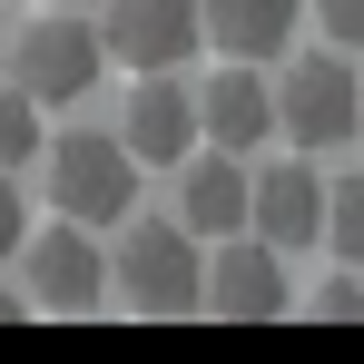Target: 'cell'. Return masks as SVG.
Instances as JSON below:
<instances>
[{"instance_id":"cell-1","label":"cell","mask_w":364,"mask_h":364,"mask_svg":"<svg viewBox=\"0 0 364 364\" xmlns=\"http://www.w3.org/2000/svg\"><path fill=\"white\" fill-rule=\"evenodd\" d=\"M197 256L207 246L187 237L178 217H119V246H109V296L128 315H148V325H168V315H197Z\"/></svg>"},{"instance_id":"cell-2","label":"cell","mask_w":364,"mask_h":364,"mask_svg":"<svg viewBox=\"0 0 364 364\" xmlns=\"http://www.w3.org/2000/svg\"><path fill=\"white\" fill-rule=\"evenodd\" d=\"M99 69H109V50H99V20H79V10H60V0H50V20H30V30L10 40L0 79H20L40 109H79V99L99 89Z\"/></svg>"},{"instance_id":"cell-3","label":"cell","mask_w":364,"mask_h":364,"mask_svg":"<svg viewBox=\"0 0 364 364\" xmlns=\"http://www.w3.org/2000/svg\"><path fill=\"white\" fill-rule=\"evenodd\" d=\"M50 148V207L79 217V227H119L138 207V158L119 148V128H69V138H40Z\"/></svg>"},{"instance_id":"cell-4","label":"cell","mask_w":364,"mask_h":364,"mask_svg":"<svg viewBox=\"0 0 364 364\" xmlns=\"http://www.w3.org/2000/svg\"><path fill=\"white\" fill-rule=\"evenodd\" d=\"M10 266H20L30 315H99V305H109V256H99V227H79V217L20 237Z\"/></svg>"},{"instance_id":"cell-5","label":"cell","mask_w":364,"mask_h":364,"mask_svg":"<svg viewBox=\"0 0 364 364\" xmlns=\"http://www.w3.org/2000/svg\"><path fill=\"white\" fill-rule=\"evenodd\" d=\"M286 256L266 237H207V256H197V315H217V325H276L286 315Z\"/></svg>"},{"instance_id":"cell-6","label":"cell","mask_w":364,"mask_h":364,"mask_svg":"<svg viewBox=\"0 0 364 364\" xmlns=\"http://www.w3.org/2000/svg\"><path fill=\"white\" fill-rule=\"evenodd\" d=\"M266 99H276V138H296L305 158H325V148H345V138H355V69H345V50H335V60H325V50H305Z\"/></svg>"},{"instance_id":"cell-7","label":"cell","mask_w":364,"mask_h":364,"mask_svg":"<svg viewBox=\"0 0 364 364\" xmlns=\"http://www.w3.org/2000/svg\"><path fill=\"white\" fill-rule=\"evenodd\" d=\"M325 227V178H315V158H276V168H246V237H266L276 256H296L315 246Z\"/></svg>"},{"instance_id":"cell-8","label":"cell","mask_w":364,"mask_h":364,"mask_svg":"<svg viewBox=\"0 0 364 364\" xmlns=\"http://www.w3.org/2000/svg\"><path fill=\"white\" fill-rule=\"evenodd\" d=\"M99 50L119 69H178L197 60V0H109L99 10Z\"/></svg>"},{"instance_id":"cell-9","label":"cell","mask_w":364,"mask_h":364,"mask_svg":"<svg viewBox=\"0 0 364 364\" xmlns=\"http://www.w3.org/2000/svg\"><path fill=\"white\" fill-rule=\"evenodd\" d=\"M119 148L138 168H178L187 148H197V99L178 89V69H138V89H128V109H119Z\"/></svg>"},{"instance_id":"cell-10","label":"cell","mask_w":364,"mask_h":364,"mask_svg":"<svg viewBox=\"0 0 364 364\" xmlns=\"http://www.w3.org/2000/svg\"><path fill=\"white\" fill-rule=\"evenodd\" d=\"M187 99H197V138L227 148V158H256V138H276V99H266L256 60H227L207 89H187Z\"/></svg>"},{"instance_id":"cell-11","label":"cell","mask_w":364,"mask_h":364,"mask_svg":"<svg viewBox=\"0 0 364 364\" xmlns=\"http://www.w3.org/2000/svg\"><path fill=\"white\" fill-rule=\"evenodd\" d=\"M178 227L197 246H207V237H237V227H246V158L187 148V158H178Z\"/></svg>"},{"instance_id":"cell-12","label":"cell","mask_w":364,"mask_h":364,"mask_svg":"<svg viewBox=\"0 0 364 364\" xmlns=\"http://www.w3.org/2000/svg\"><path fill=\"white\" fill-rule=\"evenodd\" d=\"M305 0H197V50H227V60H276L296 40Z\"/></svg>"},{"instance_id":"cell-13","label":"cell","mask_w":364,"mask_h":364,"mask_svg":"<svg viewBox=\"0 0 364 364\" xmlns=\"http://www.w3.org/2000/svg\"><path fill=\"white\" fill-rule=\"evenodd\" d=\"M315 237H325V246H335V256L364 276V168L325 187V227H315Z\"/></svg>"},{"instance_id":"cell-14","label":"cell","mask_w":364,"mask_h":364,"mask_svg":"<svg viewBox=\"0 0 364 364\" xmlns=\"http://www.w3.org/2000/svg\"><path fill=\"white\" fill-rule=\"evenodd\" d=\"M40 138H50V128H40V99H30L20 79H0V168L20 178V168L40 158Z\"/></svg>"},{"instance_id":"cell-15","label":"cell","mask_w":364,"mask_h":364,"mask_svg":"<svg viewBox=\"0 0 364 364\" xmlns=\"http://www.w3.org/2000/svg\"><path fill=\"white\" fill-rule=\"evenodd\" d=\"M305 315H315V325H364V286H315Z\"/></svg>"},{"instance_id":"cell-16","label":"cell","mask_w":364,"mask_h":364,"mask_svg":"<svg viewBox=\"0 0 364 364\" xmlns=\"http://www.w3.org/2000/svg\"><path fill=\"white\" fill-rule=\"evenodd\" d=\"M315 20H325L335 50H364V0H315Z\"/></svg>"},{"instance_id":"cell-17","label":"cell","mask_w":364,"mask_h":364,"mask_svg":"<svg viewBox=\"0 0 364 364\" xmlns=\"http://www.w3.org/2000/svg\"><path fill=\"white\" fill-rule=\"evenodd\" d=\"M20 237H30V207H20V178L0 168V256H20Z\"/></svg>"},{"instance_id":"cell-18","label":"cell","mask_w":364,"mask_h":364,"mask_svg":"<svg viewBox=\"0 0 364 364\" xmlns=\"http://www.w3.org/2000/svg\"><path fill=\"white\" fill-rule=\"evenodd\" d=\"M0 325H30V296L20 286H0Z\"/></svg>"},{"instance_id":"cell-19","label":"cell","mask_w":364,"mask_h":364,"mask_svg":"<svg viewBox=\"0 0 364 364\" xmlns=\"http://www.w3.org/2000/svg\"><path fill=\"white\" fill-rule=\"evenodd\" d=\"M355 138H364V79H355Z\"/></svg>"},{"instance_id":"cell-20","label":"cell","mask_w":364,"mask_h":364,"mask_svg":"<svg viewBox=\"0 0 364 364\" xmlns=\"http://www.w3.org/2000/svg\"><path fill=\"white\" fill-rule=\"evenodd\" d=\"M0 60H10V30H0Z\"/></svg>"},{"instance_id":"cell-21","label":"cell","mask_w":364,"mask_h":364,"mask_svg":"<svg viewBox=\"0 0 364 364\" xmlns=\"http://www.w3.org/2000/svg\"><path fill=\"white\" fill-rule=\"evenodd\" d=\"M60 10H79V0H60Z\"/></svg>"}]
</instances>
